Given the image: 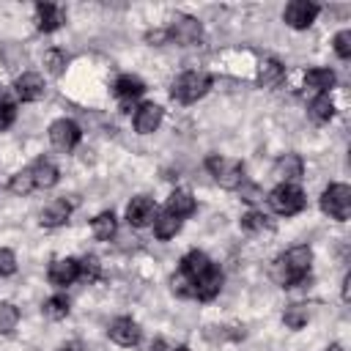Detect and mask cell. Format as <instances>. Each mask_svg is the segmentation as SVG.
<instances>
[{
	"label": "cell",
	"mask_w": 351,
	"mask_h": 351,
	"mask_svg": "<svg viewBox=\"0 0 351 351\" xmlns=\"http://www.w3.org/2000/svg\"><path fill=\"white\" fill-rule=\"evenodd\" d=\"M310 263H313V250L299 244V247H291L285 255H280L271 266V277L277 285L282 288H296V285H304L310 282Z\"/></svg>",
	"instance_id": "1"
},
{
	"label": "cell",
	"mask_w": 351,
	"mask_h": 351,
	"mask_svg": "<svg viewBox=\"0 0 351 351\" xmlns=\"http://www.w3.org/2000/svg\"><path fill=\"white\" fill-rule=\"evenodd\" d=\"M208 88H211V77L206 71H186L173 82L170 93H173V99H178L184 104H192V101L203 99L208 93Z\"/></svg>",
	"instance_id": "2"
},
{
	"label": "cell",
	"mask_w": 351,
	"mask_h": 351,
	"mask_svg": "<svg viewBox=\"0 0 351 351\" xmlns=\"http://www.w3.org/2000/svg\"><path fill=\"white\" fill-rule=\"evenodd\" d=\"M206 167L211 170L214 181L222 189H239L244 184V167H241L239 159H230V156H208L206 159Z\"/></svg>",
	"instance_id": "3"
},
{
	"label": "cell",
	"mask_w": 351,
	"mask_h": 351,
	"mask_svg": "<svg viewBox=\"0 0 351 351\" xmlns=\"http://www.w3.org/2000/svg\"><path fill=\"white\" fill-rule=\"evenodd\" d=\"M269 206L282 214V217H291V214H299L304 208V192L296 186V184H277L271 192H269Z\"/></svg>",
	"instance_id": "4"
},
{
	"label": "cell",
	"mask_w": 351,
	"mask_h": 351,
	"mask_svg": "<svg viewBox=\"0 0 351 351\" xmlns=\"http://www.w3.org/2000/svg\"><path fill=\"white\" fill-rule=\"evenodd\" d=\"M321 208L324 214H329L332 219H340L346 222L351 217V186L346 184H332L324 189L321 195Z\"/></svg>",
	"instance_id": "5"
},
{
	"label": "cell",
	"mask_w": 351,
	"mask_h": 351,
	"mask_svg": "<svg viewBox=\"0 0 351 351\" xmlns=\"http://www.w3.org/2000/svg\"><path fill=\"white\" fill-rule=\"evenodd\" d=\"M318 11H321V8H318L315 3L293 0V3H288V5H285L282 19H285V25H291V27H296V30H304V27H310V25L315 22Z\"/></svg>",
	"instance_id": "6"
},
{
	"label": "cell",
	"mask_w": 351,
	"mask_h": 351,
	"mask_svg": "<svg viewBox=\"0 0 351 351\" xmlns=\"http://www.w3.org/2000/svg\"><path fill=\"white\" fill-rule=\"evenodd\" d=\"M49 140L58 151H71L77 143H80V126L69 118H60L49 126Z\"/></svg>",
	"instance_id": "7"
},
{
	"label": "cell",
	"mask_w": 351,
	"mask_h": 351,
	"mask_svg": "<svg viewBox=\"0 0 351 351\" xmlns=\"http://www.w3.org/2000/svg\"><path fill=\"white\" fill-rule=\"evenodd\" d=\"M167 36H170L173 41H178V44H197L200 36H203V30H200V22H197V19L178 14V16L173 19V25L167 27Z\"/></svg>",
	"instance_id": "8"
},
{
	"label": "cell",
	"mask_w": 351,
	"mask_h": 351,
	"mask_svg": "<svg viewBox=\"0 0 351 351\" xmlns=\"http://www.w3.org/2000/svg\"><path fill=\"white\" fill-rule=\"evenodd\" d=\"M154 217H156V203H154L151 197H145V195L132 197V203L126 206V219H129V225H134V228L151 225Z\"/></svg>",
	"instance_id": "9"
},
{
	"label": "cell",
	"mask_w": 351,
	"mask_h": 351,
	"mask_svg": "<svg viewBox=\"0 0 351 351\" xmlns=\"http://www.w3.org/2000/svg\"><path fill=\"white\" fill-rule=\"evenodd\" d=\"M80 277V263L74 258H58L49 263V282L58 285V288H66L71 285L74 280Z\"/></svg>",
	"instance_id": "10"
},
{
	"label": "cell",
	"mask_w": 351,
	"mask_h": 351,
	"mask_svg": "<svg viewBox=\"0 0 351 351\" xmlns=\"http://www.w3.org/2000/svg\"><path fill=\"white\" fill-rule=\"evenodd\" d=\"M159 123H162V107H159V104L145 101V104L137 107V112H134V129H137L140 134H151V132H156Z\"/></svg>",
	"instance_id": "11"
},
{
	"label": "cell",
	"mask_w": 351,
	"mask_h": 351,
	"mask_svg": "<svg viewBox=\"0 0 351 351\" xmlns=\"http://www.w3.org/2000/svg\"><path fill=\"white\" fill-rule=\"evenodd\" d=\"M302 170H304L302 156H296V154H285V156H280V159L274 162V170H271V173H274L282 184H293V181L302 178Z\"/></svg>",
	"instance_id": "12"
},
{
	"label": "cell",
	"mask_w": 351,
	"mask_h": 351,
	"mask_svg": "<svg viewBox=\"0 0 351 351\" xmlns=\"http://www.w3.org/2000/svg\"><path fill=\"white\" fill-rule=\"evenodd\" d=\"M14 90H16V96H19L22 101H38V99L44 96V80H41V74L27 71V74H22V77L16 80Z\"/></svg>",
	"instance_id": "13"
},
{
	"label": "cell",
	"mask_w": 351,
	"mask_h": 351,
	"mask_svg": "<svg viewBox=\"0 0 351 351\" xmlns=\"http://www.w3.org/2000/svg\"><path fill=\"white\" fill-rule=\"evenodd\" d=\"M110 340L118 346H134L140 340V326L132 318H115L110 324Z\"/></svg>",
	"instance_id": "14"
},
{
	"label": "cell",
	"mask_w": 351,
	"mask_h": 351,
	"mask_svg": "<svg viewBox=\"0 0 351 351\" xmlns=\"http://www.w3.org/2000/svg\"><path fill=\"white\" fill-rule=\"evenodd\" d=\"M222 288V271L217 266H211L200 280H195V296L200 302H211Z\"/></svg>",
	"instance_id": "15"
},
{
	"label": "cell",
	"mask_w": 351,
	"mask_h": 351,
	"mask_svg": "<svg viewBox=\"0 0 351 351\" xmlns=\"http://www.w3.org/2000/svg\"><path fill=\"white\" fill-rule=\"evenodd\" d=\"M36 25H38V30H44V33L58 30V27L63 25V11H60L55 3H38V5H36Z\"/></svg>",
	"instance_id": "16"
},
{
	"label": "cell",
	"mask_w": 351,
	"mask_h": 351,
	"mask_svg": "<svg viewBox=\"0 0 351 351\" xmlns=\"http://www.w3.org/2000/svg\"><path fill=\"white\" fill-rule=\"evenodd\" d=\"M165 211L176 214L178 219H181V217H189V214L195 211V197H192V192H189V189H176V192H170Z\"/></svg>",
	"instance_id": "17"
},
{
	"label": "cell",
	"mask_w": 351,
	"mask_h": 351,
	"mask_svg": "<svg viewBox=\"0 0 351 351\" xmlns=\"http://www.w3.org/2000/svg\"><path fill=\"white\" fill-rule=\"evenodd\" d=\"M69 217H71V206H69L66 200H52V203L41 211L38 222H41L44 228H58V225H63Z\"/></svg>",
	"instance_id": "18"
},
{
	"label": "cell",
	"mask_w": 351,
	"mask_h": 351,
	"mask_svg": "<svg viewBox=\"0 0 351 351\" xmlns=\"http://www.w3.org/2000/svg\"><path fill=\"white\" fill-rule=\"evenodd\" d=\"M211 266H214V263H211V261H208V255H206V252H200V250L186 252V255H184V261H181V271H186L192 280H200Z\"/></svg>",
	"instance_id": "19"
},
{
	"label": "cell",
	"mask_w": 351,
	"mask_h": 351,
	"mask_svg": "<svg viewBox=\"0 0 351 351\" xmlns=\"http://www.w3.org/2000/svg\"><path fill=\"white\" fill-rule=\"evenodd\" d=\"M30 176H33V184H36L38 189H49V186L58 184V167H55L52 162H47V159H38V162L30 167Z\"/></svg>",
	"instance_id": "20"
},
{
	"label": "cell",
	"mask_w": 351,
	"mask_h": 351,
	"mask_svg": "<svg viewBox=\"0 0 351 351\" xmlns=\"http://www.w3.org/2000/svg\"><path fill=\"white\" fill-rule=\"evenodd\" d=\"M143 90H145V82L140 77H134V74H123L115 82V93L121 96V101H134Z\"/></svg>",
	"instance_id": "21"
},
{
	"label": "cell",
	"mask_w": 351,
	"mask_h": 351,
	"mask_svg": "<svg viewBox=\"0 0 351 351\" xmlns=\"http://www.w3.org/2000/svg\"><path fill=\"white\" fill-rule=\"evenodd\" d=\"M307 115H310V121H315V123H326V121H332V115H335V104H332L329 93H318V96L310 101Z\"/></svg>",
	"instance_id": "22"
},
{
	"label": "cell",
	"mask_w": 351,
	"mask_h": 351,
	"mask_svg": "<svg viewBox=\"0 0 351 351\" xmlns=\"http://www.w3.org/2000/svg\"><path fill=\"white\" fill-rule=\"evenodd\" d=\"M178 230H181V219H178L176 214H170V211H156V217H154V233H156L159 239H173Z\"/></svg>",
	"instance_id": "23"
},
{
	"label": "cell",
	"mask_w": 351,
	"mask_h": 351,
	"mask_svg": "<svg viewBox=\"0 0 351 351\" xmlns=\"http://www.w3.org/2000/svg\"><path fill=\"white\" fill-rule=\"evenodd\" d=\"M282 74H285V69L277 58H263L258 66V82L261 85H277L282 80Z\"/></svg>",
	"instance_id": "24"
},
{
	"label": "cell",
	"mask_w": 351,
	"mask_h": 351,
	"mask_svg": "<svg viewBox=\"0 0 351 351\" xmlns=\"http://www.w3.org/2000/svg\"><path fill=\"white\" fill-rule=\"evenodd\" d=\"M335 71L332 69H310L307 74H304V82L310 85V88H315L318 93H326L332 85H335Z\"/></svg>",
	"instance_id": "25"
},
{
	"label": "cell",
	"mask_w": 351,
	"mask_h": 351,
	"mask_svg": "<svg viewBox=\"0 0 351 351\" xmlns=\"http://www.w3.org/2000/svg\"><path fill=\"white\" fill-rule=\"evenodd\" d=\"M90 228H93V236H96V239H112L115 230H118L115 214H112V211H101V214H96V219H93Z\"/></svg>",
	"instance_id": "26"
},
{
	"label": "cell",
	"mask_w": 351,
	"mask_h": 351,
	"mask_svg": "<svg viewBox=\"0 0 351 351\" xmlns=\"http://www.w3.org/2000/svg\"><path fill=\"white\" fill-rule=\"evenodd\" d=\"M307 318H310V313H307L304 304H291V307H285V313H282V321H285L288 329H302V326L307 324Z\"/></svg>",
	"instance_id": "27"
},
{
	"label": "cell",
	"mask_w": 351,
	"mask_h": 351,
	"mask_svg": "<svg viewBox=\"0 0 351 351\" xmlns=\"http://www.w3.org/2000/svg\"><path fill=\"white\" fill-rule=\"evenodd\" d=\"M44 315L47 318H52V321H58V318H66L69 315V299L66 296H49L47 302H44Z\"/></svg>",
	"instance_id": "28"
},
{
	"label": "cell",
	"mask_w": 351,
	"mask_h": 351,
	"mask_svg": "<svg viewBox=\"0 0 351 351\" xmlns=\"http://www.w3.org/2000/svg\"><path fill=\"white\" fill-rule=\"evenodd\" d=\"M33 186H36V184H33L30 167H27V170H19V173H14V176H11V181H8V192H14V195H27Z\"/></svg>",
	"instance_id": "29"
},
{
	"label": "cell",
	"mask_w": 351,
	"mask_h": 351,
	"mask_svg": "<svg viewBox=\"0 0 351 351\" xmlns=\"http://www.w3.org/2000/svg\"><path fill=\"white\" fill-rule=\"evenodd\" d=\"M170 288L176 296H195V280L186 271H176L170 277Z\"/></svg>",
	"instance_id": "30"
},
{
	"label": "cell",
	"mask_w": 351,
	"mask_h": 351,
	"mask_svg": "<svg viewBox=\"0 0 351 351\" xmlns=\"http://www.w3.org/2000/svg\"><path fill=\"white\" fill-rule=\"evenodd\" d=\"M16 321H19V310L14 304H8V302H0V332L3 335L11 332L16 326Z\"/></svg>",
	"instance_id": "31"
},
{
	"label": "cell",
	"mask_w": 351,
	"mask_h": 351,
	"mask_svg": "<svg viewBox=\"0 0 351 351\" xmlns=\"http://www.w3.org/2000/svg\"><path fill=\"white\" fill-rule=\"evenodd\" d=\"M77 263H80V277L88 280V282H93V280L99 277V271H101V263H99L96 255H85V258L77 261Z\"/></svg>",
	"instance_id": "32"
},
{
	"label": "cell",
	"mask_w": 351,
	"mask_h": 351,
	"mask_svg": "<svg viewBox=\"0 0 351 351\" xmlns=\"http://www.w3.org/2000/svg\"><path fill=\"white\" fill-rule=\"evenodd\" d=\"M44 66H47V71H49L52 77H58V74H63L66 55H63L60 49H49V52H44Z\"/></svg>",
	"instance_id": "33"
},
{
	"label": "cell",
	"mask_w": 351,
	"mask_h": 351,
	"mask_svg": "<svg viewBox=\"0 0 351 351\" xmlns=\"http://www.w3.org/2000/svg\"><path fill=\"white\" fill-rule=\"evenodd\" d=\"M241 228L250 230V233H261L263 228H269V219H266L261 211H247V214L241 217Z\"/></svg>",
	"instance_id": "34"
},
{
	"label": "cell",
	"mask_w": 351,
	"mask_h": 351,
	"mask_svg": "<svg viewBox=\"0 0 351 351\" xmlns=\"http://www.w3.org/2000/svg\"><path fill=\"white\" fill-rule=\"evenodd\" d=\"M16 271V255L11 250H0V277H11Z\"/></svg>",
	"instance_id": "35"
},
{
	"label": "cell",
	"mask_w": 351,
	"mask_h": 351,
	"mask_svg": "<svg viewBox=\"0 0 351 351\" xmlns=\"http://www.w3.org/2000/svg\"><path fill=\"white\" fill-rule=\"evenodd\" d=\"M335 52H337L340 58H348V55H351V30H340V33L335 36Z\"/></svg>",
	"instance_id": "36"
},
{
	"label": "cell",
	"mask_w": 351,
	"mask_h": 351,
	"mask_svg": "<svg viewBox=\"0 0 351 351\" xmlns=\"http://www.w3.org/2000/svg\"><path fill=\"white\" fill-rule=\"evenodd\" d=\"M14 118H16V107H14L11 101H3V104H0V132L8 129V126L14 123Z\"/></svg>",
	"instance_id": "37"
},
{
	"label": "cell",
	"mask_w": 351,
	"mask_h": 351,
	"mask_svg": "<svg viewBox=\"0 0 351 351\" xmlns=\"http://www.w3.org/2000/svg\"><path fill=\"white\" fill-rule=\"evenodd\" d=\"M145 41H148V44H165V41H170V36H167V27H156V30H148V33H145Z\"/></svg>",
	"instance_id": "38"
},
{
	"label": "cell",
	"mask_w": 351,
	"mask_h": 351,
	"mask_svg": "<svg viewBox=\"0 0 351 351\" xmlns=\"http://www.w3.org/2000/svg\"><path fill=\"white\" fill-rule=\"evenodd\" d=\"M239 189H241V197H244V200H247V203H255V200H261V192H258V189H255V186H250V189H247V186H244V184H241V186H239Z\"/></svg>",
	"instance_id": "39"
},
{
	"label": "cell",
	"mask_w": 351,
	"mask_h": 351,
	"mask_svg": "<svg viewBox=\"0 0 351 351\" xmlns=\"http://www.w3.org/2000/svg\"><path fill=\"white\" fill-rule=\"evenodd\" d=\"M343 299H346V302L351 299V274L343 277Z\"/></svg>",
	"instance_id": "40"
},
{
	"label": "cell",
	"mask_w": 351,
	"mask_h": 351,
	"mask_svg": "<svg viewBox=\"0 0 351 351\" xmlns=\"http://www.w3.org/2000/svg\"><path fill=\"white\" fill-rule=\"evenodd\" d=\"M151 351H173V346H167L165 340H156V343L151 346Z\"/></svg>",
	"instance_id": "41"
},
{
	"label": "cell",
	"mask_w": 351,
	"mask_h": 351,
	"mask_svg": "<svg viewBox=\"0 0 351 351\" xmlns=\"http://www.w3.org/2000/svg\"><path fill=\"white\" fill-rule=\"evenodd\" d=\"M326 351H343V348H340V346H329Z\"/></svg>",
	"instance_id": "42"
},
{
	"label": "cell",
	"mask_w": 351,
	"mask_h": 351,
	"mask_svg": "<svg viewBox=\"0 0 351 351\" xmlns=\"http://www.w3.org/2000/svg\"><path fill=\"white\" fill-rule=\"evenodd\" d=\"M173 351H189V348H186V346H178V348H173Z\"/></svg>",
	"instance_id": "43"
},
{
	"label": "cell",
	"mask_w": 351,
	"mask_h": 351,
	"mask_svg": "<svg viewBox=\"0 0 351 351\" xmlns=\"http://www.w3.org/2000/svg\"><path fill=\"white\" fill-rule=\"evenodd\" d=\"M63 351H69V348H63Z\"/></svg>",
	"instance_id": "44"
}]
</instances>
